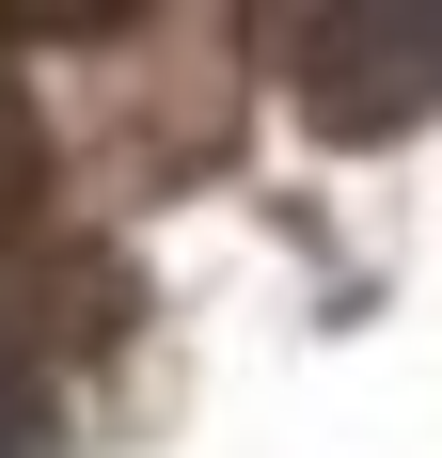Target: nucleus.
<instances>
[{"mask_svg":"<svg viewBox=\"0 0 442 458\" xmlns=\"http://www.w3.org/2000/svg\"><path fill=\"white\" fill-rule=\"evenodd\" d=\"M301 111H316V142H411L442 111V16L427 0L301 16Z\"/></svg>","mask_w":442,"mask_h":458,"instance_id":"f257e3e1","label":"nucleus"},{"mask_svg":"<svg viewBox=\"0 0 442 458\" xmlns=\"http://www.w3.org/2000/svg\"><path fill=\"white\" fill-rule=\"evenodd\" d=\"M0 458H64V411H47V364L0 332Z\"/></svg>","mask_w":442,"mask_h":458,"instance_id":"f03ea898","label":"nucleus"}]
</instances>
